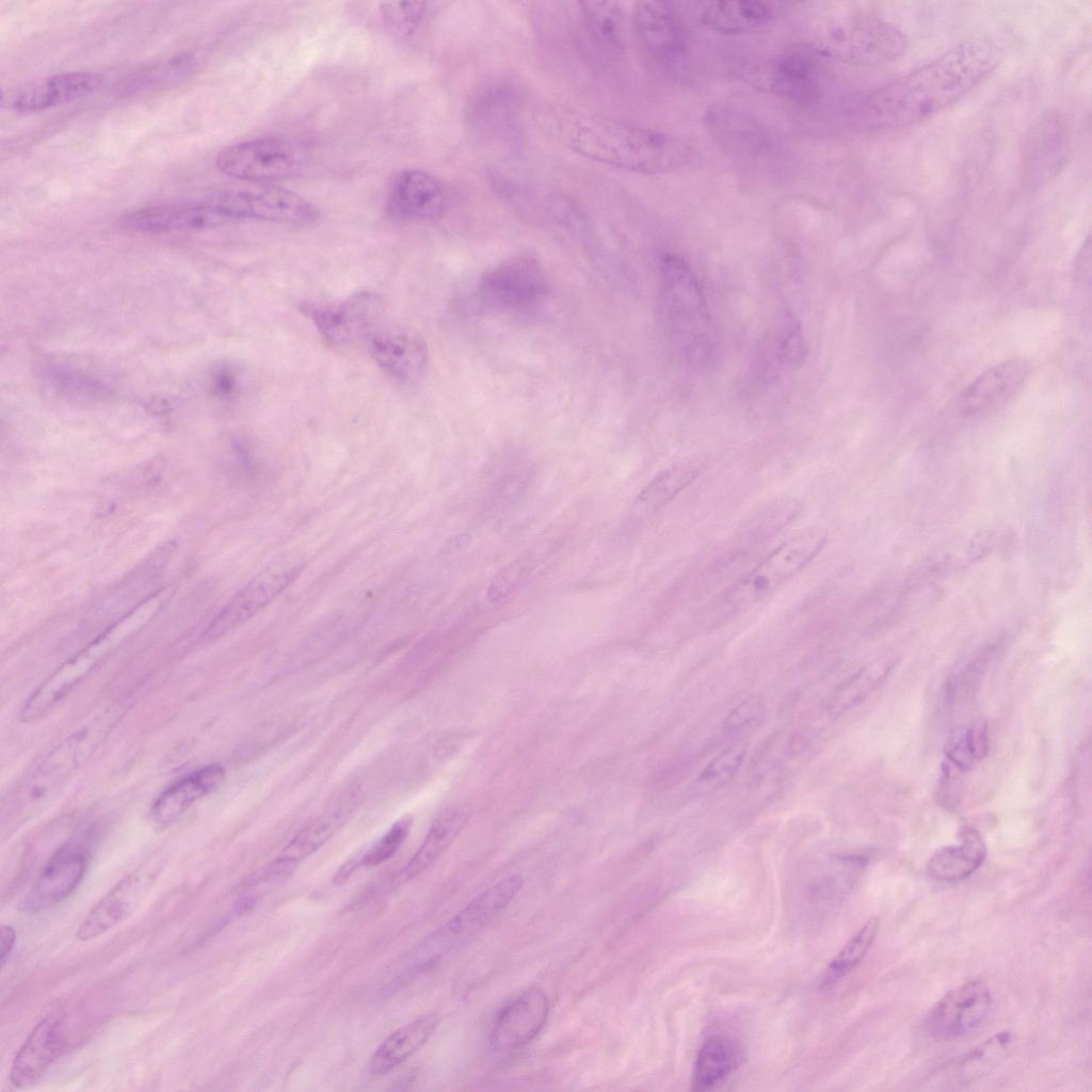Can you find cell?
<instances>
[{
	"label": "cell",
	"instance_id": "cell-1",
	"mask_svg": "<svg viewBox=\"0 0 1092 1092\" xmlns=\"http://www.w3.org/2000/svg\"><path fill=\"white\" fill-rule=\"evenodd\" d=\"M1003 60L992 37L960 42L934 60L864 94L853 122L871 131H894L928 121L986 80Z\"/></svg>",
	"mask_w": 1092,
	"mask_h": 1092
},
{
	"label": "cell",
	"instance_id": "cell-2",
	"mask_svg": "<svg viewBox=\"0 0 1092 1092\" xmlns=\"http://www.w3.org/2000/svg\"><path fill=\"white\" fill-rule=\"evenodd\" d=\"M577 154L616 168L656 174L687 162L689 146L670 134L597 116H580L563 128Z\"/></svg>",
	"mask_w": 1092,
	"mask_h": 1092
},
{
	"label": "cell",
	"instance_id": "cell-3",
	"mask_svg": "<svg viewBox=\"0 0 1092 1092\" xmlns=\"http://www.w3.org/2000/svg\"><path fill=\"white\" fill-rule=\"evenodd\" d=\"M114 718L108 712L76 729L54 745L6 798L2 807L4 823H21L47 804L107 736Z\"/></svg>",
	"mask_w": 1092,
	"mask_h": 1092
},
{
	"label": "cell",
	"instance_id": "cell-4",
	"mask_svg": "<svg viewBox=\"0 0 1092 1092\" xmlns=\"http://www.w3.org/2000/svg\"><path fill=\"white\" fill-rule=\"evenodd\" d=\"M826 541L824 528H803L722 592L716 600L712 616L729 619L769 598L812 562Z\"/></svg>",
	"mask_w": 1092,
	"mask_h": 1092
},
{
	"label": "cell",
	"instance_id": "cell-5",
	"mask_svg": "<svg viewBox=\"0 0 1092 1092\" xmlns=\"http://www.w3.org/2000/svg\"><path fill=\"white\" fill-rule=\"evenodd\" d=\"M661 302L664 320L686 354L703 357L709 346V315L702 289L678 256L660 258Z\"/></svg>",
	"mask_w": 1092,
	"mask_h": 1092
},
{
	"label": "cell",
	"instance_id": "cell-6",
	"mask_svg": "<svg viewBox=\"0 0 1092 1092\" xmlns=\"http://www.w3.org/2000/svg\"><path fill=\"white\" fill-rule=\"evenodd\" d=\"M832 26L828 49L852 64H886L909 48V39L899 27L871 14L848 13Z\"/></svg>",
	"mask_w": 1092,
	"mask_h": 1092
},
{
	"label": "cell",
	"instance_id": "cell-7",
	"mask_svg": "<svg viewBox=\"0 0 1092 1092\" xmlns=\"http://www.w3.org/2000/svg\"><path fill=\"white\" fill-rule=\"evenodd\" d=\"M547 277L539 259L514 255L487 269L478 283V298L487 308L523 311L534 307L547 293Z\"/></svg>",
	"mask_w": 1092,
	"mask_h": 1092
},
{
	"label": "cell",
	"instance_id": "cell-8",
	"mask_svg": "<svg viewBox=\"0 0 1092 1092\" xmlns=\"http://www.w3.org/2000/svg\"><path fill=\"white\" fill-rule=\"evenodd\" d=\"M211 198L228 222L258 220L305 225L315 222L319 215L310 202L295 192L277 187L236 189Z\"/></svg>",
	"mask_w": 1092,
	"mask_h": 1092
},
{
	"label": "cell",
	"instance_id": "cell-9",
	"mask_svg": "<svg viewBox=\"0 0 1092 1092\" xmlns=\"http://www.w3.org/2000/svg\"><path fill=\"white\" fill-rule=\"evenodd\" d=\"M215 164L228 177L248 181L289 178L302 167L299 151L277 138H258L222 149Z\"/></svg>",
	"mask_w": 1092,
	"mask_h": 1092
},
{
	"label": "cell",
	"instance_id": "cell-10",
	"mask_svg": "<svg viewBox=\"0 0 1092 1092\" xmlns=\"http://www.w3.org/2000/svg\"><path fill=\"white\" fill-rule=\"evenodd\" d=\"M301 309L330 342L343 344L368 338L384 310L382 298L360 291L334 303H307Z\"/></svg>",
	"mask_w": 1092,
	"mask_h": 1092
},
{
	"label": "cell",
	"instance_id": "cell-11",
	"mask_svg": "<svg viewBox=\"0 0 1092 1092\" xmlns=\"http://www.w3.org/2000/svg\"><path fill=\"white\" fill-rule=\"evenodd\" d=\"M302 563L278 564L251 579L216 613L204 630L206 640H215L245 623L271 604L300 575Z\"/></svg>",
	"mask_w": 1092,
	"mask_h": 1092
},
{
	"label": "cell",
	"instance_id": "cell-12",
	"mask_svg": "<svg viewBox=\"0 0 1092 1092\" xmlns=\"http://www.w3.org/2000/svg\"><path fill=\"white\" fill-rule=\"evenodd\" d=\"M523 886L519 874L507 877L476 896L429 940L430 960L476 934L489 920L504 910Z\"/></svg>",
	"mask_w": 1092,
	"mask_h": 1092
},
{
	"label": "cell",
	"instance_id": "cell-13",
	"mask_svg": "<svg viewBox=\"0 0 1092 1092\" xmlns=\"http://www.w3.org/2000/svg\"><path fill=\"white\" fill-rule=\"evenodd\" d=\"M992 1006L989 987L981 981H968L950 990L936 1002L926 1019V1030L935 1040L961 1038L987 1019Z\"/></svg>",
	"mask_w": 1092,
	"mask_h": 1092
},
{
	"label": "cell",
	"instance_id": "cell-14",
	"mask_svg": "<svg viewBox=\"0 0 1092 1092\" xmlns=\"http://www.w3.org/2000/svg\"><path fill=\"white\" fill-rule=\"evenodd\" d=\"M371 358L392 381L402 386H414L424 376L429 364L428 344L414 330L385 327L375 330L368 338Z\"/></svg>",
	"mask_w": 1092,
	"mask_h": 1092
},
{
	"label": "cell",
	"instance_id": "cell-15",
	"mask_svg": "<svg viewBox=\"0 0 1092 1092\" xmlns=\"http://www.w3.org/2000/svg\"><path fill=\"white\" fill-rule=\"evenodd\" d=\"M447 191L435 176L421 170H403L391 179L386 196L388 214L399 221H432L448 208Z\"/></svg>",
	"mask_w": 1092,
	"mask_h": 1092
},
{
	"label": "cell",
	"instance_id": "cell-16",
	"mask_svg": "<svg viewBox=\"0 0 1092 1092\" xmlns=\"http://www.w3.org/2000/svg\"><path fill=\"white\" fill-rule=\"evenodd\" d=\"M228 223L212 198L184 204L158 205L125 213L122 229L136 234L200 230Z\"/></svg>",
	"mask_w": 1092,
	"mask_h": 1092
},
{
	"label": "cell",
	"instance_id": "cell-17",
	"mask_svg": "<svg viewBox=\"0 0 1092 1092\" xmlns=\"http://www.w3.org/2000/svg\"><path fill=\"white\" fill-rule=\"evenodd\" d=\"M636 37L644 52L659 64H671L685 50L681 20L669 2L640 1L632 13Z\"/></svg>",
	"mask_w": 1092,
	"mask_h": 1092
},
{
	"label": "cell",
	"instance_id": "cell-18",
	"mask_svg": "<svg viewBox=\"0 0 1092 1092\" xmlns=\"http://www.w3.org/2000/svg\"><path fill=\"white\" fill-rule=\"evenodd\" d=\"M548 1013L549 1001L544 990L530 987L498 1014L491 1031V1045L501 1051L525 1046L543 1029Z\"/></svg>",
	"mask_w": 1092,
	"mask_h": 1092
},
{
	"label": "cell",
	"instance_id": "cell-19",
	"mask_svg": "<svg viewBox=\"0 0 1092 1092\" xmlns=\"http://www.w3.org/2000/svg\"><path fill=\"white\" fill-rule=\"evenodd\" d=\"M86 866L87 853L80 847L67 844L58 849L28 893L25 910L38 912L65 900L83 880Z\"/></svg>",
	"mask_w": 1092,
	"mask_h": 1092
},
{
	"label": "cell",
	"instance_id": "cell-20",
	"mask_svg": "<svg viewBox=\"0 0 1092 1092\" xmlns=\"http://www.w3.org/2000/svg\"><path fill=\"white\" fill-rule=\"evenodd\" d=\"M1030 365L1024 358H1011L985 370L958 396L956 408L964 416H976L1003 405L1024 384Z\"/></svg>",
	"mask_w": 1092,
	"mask_h": 1092
},
{
	"label": "cell",
	"instance_id": "cell-21",
	"mask_svg": "<svg viewBox=\"0 0 1092 1092\" xmlns=\"http://www.w3.org/2000/svg\"><path fill=\"white\" fill-rule=\"evenodd\" d=\"M63 1032V1018L54 1013L32 1028L12 1062L10 1081L13 1086H30L47 1071L64 1049Z\"/></svg>",
	"mask_w": 1092,
	"mask_h": 1092
},
{
	"label": "cell",
	"instance_id": "cell-22",
	"mask_svg": "<svg viewBox=\"0 0 1092 1092\" xmlns=\"http://www.w3.org/2000/svg\"><path fill=\"white\" fill-rule=\"evenodd\" d=\"M101 83L94 71L74 70L49 76L17 91L12 109L18 113H32L81 99L95 92Z\"/></svg>",
	"mask_w": 1092,
	"mask_h": 1092
},
{
	"label": "cell",
	"instance_id": "cell-23",
	"mask_svg": "<svg viewBox=\"0 0 1092 1092\" xmlns=\"http://www.w3.org/2000/svg\"><path fill=\"white\" fill-rule=\"evenodd\" d=\"M150 886V879L131 873L118 881L92 908L80 924L76 936L87 942L105 934L130 916Z\"/></svg>",
	"mask_w": 1092,
	"mask_h": 1092
},
{
	"label": "cell",
	"instance_id": "cell-24",
	"mask_svg": "<svg viewBox=\"0 0 1092 1092\" xmlns=\"http://www.w3.org/2000/svg\"><path fill=\"white\" fill-rule=\"evenodd\" d=\"M225 778L219 764L198 768L172 783L155 800L151 815L156 822L170 824L180 818L193 804L215 791Z\"/></svg>",
	"mask_w": 1092,
	"mask_h": 1092
},
{
	"label": "cell",
	"instance_id": "cell-25",
	"mask_svg": "<svg viewBox=\"0 0 1092 1092\" xmlns=\"http://www.w3.org/2000/svg\"><path fill=\"white\" fill-rule=\"evenodd\" d=\"M985 856L986 848L980 834L965 828L959 845L946 846L934 852L927 864V872L937 881H960L973 874Z\"/></svg>",
	"mask_w": 1092,
	"mask_h": 1092
},
{
	"label": "cell",
	"instance_id": "cell-26",
	"mask_svg": "<svg viewBox=\"0 0 1092 1092\" xmlns=\"http://www.w3.org/2000/svg\"><path fill=\"white\" fill-rule=\"evenodd\" d=\"M774 13L773 6L766 2L727 0L709 3L702 11L700 19L710 30L723 34H737L768 25Z\"/></svg>",
	"mask_w": 1092,
	"mask_h": 1092
},
{
	"label": "cell",
	"instance_id": "cell-27",
	"mask_svg": "<svg viewBox=\"0 0 1092 1092\" xmlns=\"http://www.w3.org/2000/svg\"><path fill=\"white\" fill-rule=\"evenodd\" d=\"M744 1058L740 1043L727 1035H713L702 1045L692 1073V1090L705 1091L723 1081Z\"/></svg>",
	"mask_w": 1092,
	"mask_h": 1092
},
{
	"label": "cell",
	"instance_id": "cell-28",
	"mask_svg": "<svg viewBox=\"0 0 1092 1092\" xmlns=\"http://www.w3.org/2000/svg\"><path fill=\"white\" fill-rule=\"evenodd\" d=\"M438 1024L435 1014L423 1015L389 1034L371 1057L372 1074H385L422 1047Z\"/></svg>",
	"mask_w": 1092,
	"mask_h": 1092
},
{
	"label": "cell",
	"instance_id": "cell-29",
	"mask_svg": "<svg viewBox=\"0 0 1092 1092\" xmlns=\"http://www.w3.org/2000/svg\"><path fill=\"white\" fill-rule=\"evenodd\" d=\"M355 793L340 800L330 810L305 825L285 847L279 857L299 864L326 841L346 823L355 805Z\"/></svg>",
	"mask_w": 1092,
	"mask_h": 1092
},
{
	"label": "cell",
	"instance_id": "cell-30",
	"mask_svg": "<svg viewBox=\"0 0 1092 1092\" xmlns=\"http://www.w3.org/2000/svg\"><path fill=\"white\" fill-rule=\"evenodd\" d=\"M467 821L460 808L450 807L433 821L424 840L400 872L403 882L412 880L428 869L454 841Z\"/></svg>",
	"mask_w": 1092,
	"mask_h": 1092
},
{
	"label": "cell",
	"instance_id": "cell-31",
	"mask_svg": "<svg viewBox=\"0 0 1092 1092\" xmlns=\"http://www.w3.org/2000/svg\"><path fill=\"white\" fill-rule=\"evenodd\" d=\"M816 65L801 53L776 60L771 67L770 85L775 93L799 101H809L818 94Z\"/></svg>",
	"mask_w": 1092,
	"mask_h": 1092
},
{
	"label": "cell",
	"instance_id": "cell-32",
	"mask_svg": "<svg viewBox=\"0 0 1092 1092\" xmlns=\"http://www.w3.org/2000/svg\"><path fill=\"white\" fill-rule=\"evenodd\" d=\"M584 27L596 46L607 54L623 50V23L619 4L613 1L578 2Z\"/></svg>",
	"mask_w": 1092,
	"mask_h": 1092
},
{
	"label": "cell",
	"instance_id": "cell-33",
	"mask_svg": "<svg viewBox=\"0 0 1092 1092\" xmlns=\"http://www.w3.org/2000/svg\"><path fill=\"white\" fill-rule=\"evenodd\" d=\"M698 468L682 464L656 476L637 496L635 512L640 515L655 513L687 487L697 476Z\"/></svg>",
	"mask_w": 1092,
	"mask_h": 1092
},
{
	"label": "cell",
	"instance_id": "cell-34",
	"mask_svg": "<svg viewBox=\"0 0 1092 1092\" xmlns=\"http://www.w3.org/2000/svg\"><path fill=\"white\" fill-rule=\"evenodd\" d=\"M1012 1044L1013 1034L1010 1031L995 1033L957 1060L952 1066L953 1076L961 1083L979 1079L1008 1055Z\"/></svg>",
	"mask_w": 1092,
	"mask_h": 1092
},
{
	"label": "cell",
	"instance_id": "cell-35",
	"mask_svg": "<svg viewBox=\"0 0 1092 1092\" xmlns=\"http://www.w3.org/2000/svg\"><path fill=\"white\" fill-rule=\"evenodd\" d=\"M889 667L873 664L865 667L848 677L833 693L828 711L839 716L868 697L886 678Z\"/></svg>",
	"mask_w": 1092,
	"mask_h": 1092
},
{
	"label": "cell",
	"instance_id": "cell-36",
	"mask_svg": "<svg viewBox=\"0 0 1092 1092\" xmlns=\"http://www.w3.org/2000/svg\"><path fill=\"white\" fill-rule=\"evenodd\" d=\"M879 926V918L872 917L847 942L823 973L821 987L833 985L862 962L876 940Z\"/></svg>",
	"mask_w": 1092,
	"mask_h": 1092
},
{
	"label": "cell",
	"instance_id": "cell-37",
	"mask_svg": "<svg viewBox=\"0 0 1092 1092\" xmlns=\"http://www.w3.org/2000/svg\"><path fill=\"white\" fill-rule=\"evenodd\" d=\"M43 379L57 395L74 401H96L106 394V388L98 381L68 368H48Z\"/></svg>",
	"mask_w": 1092,
	"mask_h": 1092
},
{
	"label": "cell",
	"instance_id": "cell-38",
	"mask_svg": "<svg viewBox=\"0 0 1092 1092\" xmlns=\"http://www.w3.org/2000/svg\"><path fill=\"white\" fill-rule=\"evenodd\" d=\"M195 57L190 52L177 54L160 62L138 75L128 85L132 93L148 92L173 84L189 76L194 67Z\"/></svg>",
	"mask_w": 1092,
	"mask_h": 1092
},
{
	"label": "cell",
	"instance_id": "cell-39",
	"mask_svg": "<svg viewBox=\"0 0 1092 1092\" xmlns=\"http://www.w3.org/2000/svg\"><path fill=\"white\" fill-rule=\"evenodd\" d=\"M381 14L389 33L398 37L412 35L421 22L425 12V2H385L381 4Z\"/></svg>",
	"mask_w": 1092,
	"mask_h": 1092
},
{
	"label": "cell",
	"instance_id": "cell-40",
	"mask_svg": "<svg viewBox=\"0 0 1092 1092\" xmlns=\"http://www.w3.org/2000/svg\"><path fill=\"white\" fill-rule=\"evenodd\" d=\"M745 749L732 745L717 755L702 771L698 781L710 787L721 786L730 781L740 769Z\"/></svg>",
	"mask_w": 1092,
	"mask_h": 1092
},
{
	"label": "cell",
	"instance_id": "cell-41",
	"mask_svg": "<svg viewBox=\"0 0 1092 1092\" xmlns=\"http://www.w3.org/2000/svg\"><path fill=\"white\" fill-rule=\"evenodd\" d=\"M413 824L411 817H403L395 822L360 858L363 865L374 867L389 860L399 850L407 837Z\"/></svg>",
	"mask_w": 1092,
	"mask_h": 1092
},
{
	"label": "cell",
	"instance_id": "cell-42",
	"mask_svg": "<svg viewBox=\"0 0 1092 1092\" xmlns=\"http://www.w3.org/2000/svg\"><path fill=\"white\" fill-rule=\"evenodd\" d=\"M762 716V701L757 696H750L726 716L723 728L729 734L746 733L760 723Z\"/></svg>",
	"mask_w": 1092,
	"mask_h": 1092
},
{
	"label": "cell",
	"instance_id": "cell-43",
	"mask_svg": "<svg viewBox=\"0 0 1092 1092\" xmlns=\"http://www.w3.org/2000/svg\"><path fill=\"white\" fill-rule=\"evenodd\" d=\"M16 941V932L10 925H2L0 930V963L3 967L10 958Z\"/></svg>",
	"mask_w": 1092,
	"mask_h": 1092
},
{
	"label": "cell",
	"instance_id": "cell-44",
	"mask_svg": "<svg viewBox=\"0 0 1092 1092\" xmlns=\"http://www.w3.org/2000/svg\"><path fill=\"white\" fill-rule=\"evenodd\" d=\"M1091 267V244L1090 238L1088 237L1083 243L1081 251L1079 252L1076 259L1075 274L1078 278H1085L1090 275Z\"/></svg>",
	"mask_w": 1092,
	"mask_h": 1092
}]
</instances>
